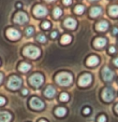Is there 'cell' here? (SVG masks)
Here are the masks:
<instances>
[{
    "mask_svg": "<svg viewBox=\"0 0 118 122\" xmlns=\"http://www.w3.org/2000/svg\"><path fill=\"white\" fill-rule=\"evenodd\" d=\"M72 75L69 72H60L56 76V82L61 86H68L72 83Z\"/></svg>",
    "mask_w": 118,
    "mask_h": 122,
    "instance_id": "cell-1",
    "label": "cell"
},
{
    "mask_svg": "<svg viewBox=\"0 0 118 122\" xmlns=\"http://www.w3.org/2000/svg\"><path fill=\"white\" fill-rule=\"evenodd\" d=\"M24 55H26L27 57H30V58H38L40 56V53H41V51L39 50L36 46H28L24 49L23 51Z\"/></svg>",
    "mask_w": 118,
    "mask_h": 122,
    "instance_id": "cell-2",
    "label": "cell"
},
{
    "mask_svg": "<svg viewBox=\"0 0 118 122\" xmlns=\"http://www.w3.org/2000/svg\"><path fill=\"white\" fill-rule=\"evenodd\" d=\"M44 82V78L41 74H34L29 77V83L34 86V88H39L40 85H42Z\"/></svg>",
    "mask_w": 118,
    "mask_h": 122,
    "instance_id": "cell-3",
    "label": "cell"
},
{
    "mask_svg": "<svg viewBox=\"0 0 118 122\" xmlns=\"http://www.w3.org/2000/svg\"><path fill=\"white\" fill-rule=\"evenodd\" d=\"M21 85H22V80L17 76H12L8 81V86L11 90H17Z\"/></svg>",
    "mask_w": 118,
    "mask_h": 122,
    "instance_id": "cell-4",
    "label": "cell"
},
{
    "mask_svg": "<svg viewBox=\"0 0 118 122\" xmlns=\"http://www.w3.org/2000/svg\"><path fill=\"white\" fill-rule=\"evenodd\" d=\"M114 97H115V93H114V90L112 88H105L104 90L102 91V98L104 99L105 102L113 101Z\"/></svg>",
    "mask_w": 118,
    "mask_h": 122,
    "instance_id": "cell-5",
    "label": "cell"
},
{
    "mask_svg": "<svg viewBox=\"0 0 118 122\" xmlns=\"http://www.w3.org/2000/svg\"><path fill=\"white\" fill-rule=\"evenodd\" d=\"M29 103L31 108L36 109V110H41V109L44 108V103L40 98H38V97H32Z\"/></svg>",
    "mask_w": 118,
    "mask_h": 122,
    "instance_id": "cell-6",
    "label": "cell"
},
{
    "mask_svg": "<svg viewBox=\"0 0 118 122\" xmlns=\"http://www.w3.org/2000/svg\"><path fill=\"white\" fill-rule=\"evenodd\" d=\"M91 81H92L91 75L84 74L80 77V79H78V84H80V86H87V85H89L91 83Z\"/></svg>",
    "mask_w": 118,
    "mask_h": 122,
    "instance_id": "cell-7",
    "label": "cell"
},
{
    "mask_svg": "<svg viewBox=\"0 0 118 122\" xmlns=\"http://www.w3.org/2000/svg\"><path fill=\"white\" fill-rule=\"evenodd\" d=\"M14 22L17 24H21V25L25 24L26 22H28L27 14L25 12H18V13H16L15 16H14Z\"/></svg>",
    "mask_w": 118,
    "mask_h": 122,
    "instance_id": "cell-8",
    "label": "cell"
},
{
    "mask_svg": "<svg viewBox=\"0 0 118 122\" xmlns=\"http://www.w3.org/2000/svg\"><path fill=\"white\" fill-rule=\"evenodd\" d=\"M33 14L36 16V17H42V16H45L46 14H47V10H46V8L43 7V5H38L34 7Z\"/></svg>",
    "mask_w": 118,
    "mask_h": 122,
    "instance_id": "cell-9",
    "label": "cell"
},
{
    "mask_svg": "<svg viewBox=\"0 0 118 122\" xmlns=\"http://www.w3.org/2000/svg\"><path fill=\"white\" fill-rule=\"evenodd\" d=\"M102 77L106 82H111L114 78V72L112 71V69L109 67H104L102 69Z\"/></svg>",
    "mask_w": 118,
    "mask_h": 122,
    "instance_id": "cell-10",
    "label": "cell"
},
{
    "mask_svg": "<svg viewBox=\"0 0 118 122\" xmlns=\"http://www.w3.org/2000/svg\"><path fill=\"white\" fill-rule=\"evenodd\" d=\"M7 36H8V38L11 40H17L21 38V32L18 31L17 29L9 28V29L7 30Z\"/></svg>",
    "mask_w": 118,
    "mask_h": 122,
    "instance_id": "cell-11",
    "label": "cell"
},
{
    "mask_svg": "<svg viewBox=\"0 0 118 122\" xmlns=\"http://www.w3.org/2000/svg\"><path fill=\"white\" fill-rule=\"evenodd\" d=\"M106 44V39L105 38H97V39L93 41V46L97 49H101Z\"/></svg>",
    "mask_w": 118,
    "mask_h": 122,
    "instance_id": "cell-12",
    "label": "cell"
},
{
    "mask_svg": "<svg viewBox=\"0 0 118 122\" xmlns=\"http://www.w3.org/2000/svg\"><path fill=\"white\" fill-rule=\"evenodd\" d=\"M12 116L8 111H0V122H10Z\"/></svg>",
    "mask_w": 118,
    "mask_h": 122,
    "instance_id": "cell-13",
    "label": "cell"
},
{
    "mask_svg": "<svg viewBox=\"0 0 118 122\" xmlns=\"http://www.w3.org/2000/svg\"><path fill=\"white\" fill-rule=\"evenodd\" d=\"M86 64L88 65V66L92 67V66H95V65L99 64V58H98V56L95 55H92V56H89L88 58H87V62Z\"/></svg>",
    "mask_w": 118,
    "mask_h": 122,
    "instance_id": "cell-14",
    "label": "cell"
},
{
    "mask_svg": "<svg viewBox=\"0 0 118 122\" xmlns=\"http://www.w3.org/2000/svg\"><path fill=\"white\" fill-rule=\"evenodd\" d=\"M64 25L66 26L67 28H69V29H74V28L76 27V21L73 19H67L66 21H64Z\"/></svg>",
    "mask_w": 118,
    "mask_h": 122,
    "instance_id": "cell-15",
    "label": "cell"
},
{
    "mask_svg": "<svg viewBox=\"0 0 118 122\" xmlns=\"http://www.w3.org/2000/svg\"><path fill=\"white\" fill-rule=\"evenodd\" d=\"M95 28H97V30H99V31H105V30L109 28V23H107L106 21H101L97 24V27Z\"/></svg>",
    "mask_w": 118,
    "mask_h": 122,
    "instance_id": "cell-16",
    "label": "cell"
},
{
    "mask_svg": "<svg viewBox=\"0 0 118 122\" xmlns=\"http://www.w3.org/2000/svg\"><path fill=\"white\" fill-rule=\"evenodd\" d=\"M55 93H56V91H55V89L53 88V86H47V88L44 90V95H45L47 98H52V97H54Z\"/></svg>",
    "mask_w": 118,
    "mask_h": 122,
    "instance_id": "cell-17",
    "label": "cell"
},
{
    "mask_svg": "<svg viewBox=\"0 0 118 122\" xmlns=\"http://www.w3.org/2000/svg\"><path fill=\"white\" fill-rule=\"evenodd\" d=\"M101 13H102V9H101L100 7H93V8H91V10H90L91 17H97V16H99Z\"/></svg>",
    "mask_w": 118,
    "mask_h": 122,
    "instance_id": "cell-18",
    "label": "cell"
},
{
    "mask_svg": "<svg viewBox=\"0 0 118 122\" xmlns=\"http://www.w3.org/2000/svg\"><path fill=\"white\" fill-rule=\"evenodd\" d=\"M109 14L113 17H116L118 16V5H112L109 9Z\"/></svg>",
    "mask_w": 118,
    "mask_h": 122,
    "instance_id": "cell-19",
    "label": "cell"
},
{
    "mask_svg": "<svg viewBox=\"0 0 118 122\" xmlns=\"http://www.w3.org/2000/svg\"><path fill=\"white\" fill-rule=\"evenodd\" d=\"M19 71H22V72H27L29 69H31V66H30L28 63H22L21 65H19Z\"/></svg>",
    "mask_w": 118,
    "mask_h": 122,
    "instance_id": "cell-20",
    "label": "cell"
},
{
    "mask_svg": "<svg viewBox=\"0 0 118 122\" xmlns=\"http://www.w3.org/2000/svg\"><path fill=\"white\" fill-rule=\"evenodd\" d=\"M55 113H56V116H58V117H64L67 113V109L64 108V107H58V108L55 110Z\"/></svg>",
    "mask_w": 118,
    "mask_h": 122,
    "instance_id": "cell-21",
    "label": "cell"
},
{
    "mask_svg": "<svg viewBox=\"0 0 118 122\" xmlns=\"http://www.w3.org/2000/svg\"><path fill=\"white\" fill-rule=\"evenodd\" d=\"M71 40H72V38H71L70 35H64L61 37V43L62 44H69L71 42Z\"/></svg>",
    "mask_w": 118,
    "mask_h": 122,
    "instance_id": "cell-22",
    "label": "cell"
},
{
    "mask_svg": "<svg viewBox=\"0 0 118 122\" xmlns=\"http://www.w3.org/2000/svg\"><path fill=\"white\" fill-rule=\"evenodd\" d=\"M53 15H54L55 19H59V17L62 15L61 9H60V8H55V9H54V12H53Z\"/></svg>",
    "mask_w": 118,
    "mask_h": 122,
    "instance_id": "cell-23",
    "label": "cell"
},
{
    "mask_svg": "<svg viewBox=\"0 0 118 122\" xmlns=\"http://www.w3.org/2000/svg\"><path fill=\"white\" fill-rule=\"evenodd\" d=\"M84 10H85L84 5H76V7H75L74 11H75V13H77V14H82L83 12H84Z\"/></svg>",
    "mask_w": 118,
    "mask_h": 122,
    "instance_id": "cell-24",
    "label": "cell"
},
{
    "mask_svg": "<svg viewBox=\"0 0 118 122\" xmlns=\"http://www.w3.org/2000/svg\"><path fill=\"white\" fill-rule=\"evenodd\" d=\"M36 40H38L39 42H41V43H45L46 42V37L44 36V35H38V37H36Z\"/></svg>",
    "mask_w": 118,
    "mask_h": 122,
    "instance_id": "cell-25",
    "label": "cell"
},
{
    "mask_svg": "<svg viewBox=\"0 0 118 122\" xmlns=\"http://www.w3.org/2000/svg\"><path fill=\"white\" fill-rule=\"evenodd\" d=\"M69 94L68 93H61V95H60V101L61 102H68L69 101Z\"/></svg>",
    "mask_w": 118,
    "mask_h": 122,
    "instance_id": "cell-26",
    "label": "cell"
},
{
    "mask_svg": "<svg viewBox=\"0 0 118 122\" xmlns=\"http://www.w3.org/2000/svg\"><path fill=\"white\" fill-rule=\"evenodd\" d=\"M33 32H34V28L33 27H28L27 29H26V35H27V36H31Z\"/></svg>",
    "mask_w": 118,
    "mask_h": 122,
    "instance_id": "cell-27",
    "label": "cell"
},
{
    "mask_svg": "<svg viewBox=\"0 0 118 122\" xmlns=\"http://www.w3.org/2000/svg\"><path fill=\"white\" fill-rule=\"evenodd\" d=\"M42 27H43L44 29H48V28H50V22H43V23H42Z\"/></svg>",
    "mask_w": 118,
    "mask_h": 122,
    "instance_id": "cell-28",
    "label": "cell"
},
{
    "mask_svg": "<svg viewBox=\"0 0 118 122\" xmlns=\"http://www.w3.org/2000/svg\"><path fill=\"white\" fill-rule=\"evenodd\" d=\"M98 122H106V117L105 116H100L98 118Z\"/></svg>",
    "mask_w": 118,
    "mask_h": 122,
    "instance_id": "cell-29",
    "label": "cell"
},
{
    "mask_svg": "<svg viewBox=\"0 0 118 122\" xmlns=\"http://www.w3.org/2000/svg\"><path fill=\"white\" fill-rule=\"evenodd\" d=\"M62 2H64V5H71L72 0H62Z\"/></svg>",
    "mask_w": 118,
    "mask_h": 122,
    "instance_id": "cell-30",
    "label": "cell"
},
{
    "mask_svg": "<svg viewBox=\"0 0 118 122\" xmlns=\"http://www.w3.org/2000/svg\"><path fill=\"white\" fill-rule=\"evenodd\" d=\"M5 99L3 98V97L0 96V106H2V105H5Z\"/></svg>",
    "mask_w": 118,
    "mask_h": 122,
    "instance_id": "cell-31",
    "label": "cell"
},
{
    "mask_svg": "<svg viewBox=\"0 0 118 122\" xmlns=\"http://www.w3.org/2000/svg\"><path fill=\"white\" fill-rule=\"evenodd\" d=\"M57 35H58V32H57V31H53L52 34H50V36H52V38H56Z\"/></svg>",
    "mask_w": 118,
    "mask_h": 122,
    "instance_id": "cell-32",
    "label": "cell"
},
{
    "mask_svg": "<svg viewBox=\"0 0 118 122\" xmlns=\"http://www.w3.org/2000/svg\"><path fill=\"white\" fill-rule=\"evenodd\" d=\"M89 112H90V109L89 108H85L84 109V115H88Z\"/></svg>",
    "mask_w": 118,
    "mask_h": 122,
    "instance_id": "cell-33",
    "label": "cell"
},
{
    "mask_svg": "<svg viewBox=\"0 0 118 122\" xmlns=\"http://www.w3.org/2000/svg\"><path fill=\"white\" fill-rule=\"evenodd\" d=\"M114 65H115L116 67H118V57H117V58H115V60H114Z\"/></svg>",
    "mask_w": 118,
    "mask_h": 122,
    "instance_id": "cell-34",
    "label": "cell"
},
{
    "mask_svg": "<svg viewBox=\"0 0 118 122\" xmlns=\"http://www.w3.org/2000/svg\"><path fill=\"white\" fill-rule=\"evenodd\" d=\"M109 52H111V53H115V48L111 46V48H109Z\"/></svg>",
    "mask_w": 118,
    "mask_h": 122,
    "instance_id": "cell-35",
    "label": "cell"
},
{
    "mask_svg": "<svg viewBox=\"0 0 118 122\" xmlns=\"http://www.w3.org/2000/svg\"><path fill=\"white\" fill-rule=\"evenodd\" d=\"M22 93H23L24 95H27V94H28V90H26V89H24V90L22 91Z\"/></svg>",
    "mask_w": 118,
    "mask_h": 122,
    "instance_id": "cell-36",
    "label": "cell"
},
{
    "mask_svg": "<svg viewBox=\"0 0 118 122\" xmlns=\"http://www.w3.org/2000/svg\"><path fill=\"white\" fill-rule=\"evenodd\" d=\"M113 34H114V35L118 34V28H114V29H113Z\"/></svg>",
    "mask_w": 118,
    "mask_h": 122,
    "instance_id": "cell-37",
    "label": "cell"
},
{
    "mask_svg": "<svg viewBox=\"0 0 118 122\" xmlns=\"http://www.w3.org/2000/svg\"><path fill=\"white\" fill-rule=\"evenodd\" d=\"M2 79H3V76H2V74H0V83L2 82Z\"/></svg>",
    "mask_w": 118,
    "mask_h": 122,
    "instance_id": "cell-38",
    "label": "cell"
},
{
    "mask_svg": "<svg viewBox=\"0 0 118 122\" xmlns=\"http://www.w3.org/2000/svg\"><path fill=\"white\" fill-rule=\"evenodd\" d=\"M115 110H116V112L118 113V104H117V105H116V107H115Z\"/></svg>",
    "mask_w": 118,
    "mask_h": 122,
    "instance_id": "cell-39",
    "label": "cell"
},
{
    "mask_svg": "<svg viewBox=\"0 0 118 122\" xmlns=\"http://www.w3.org/2000/svg\"><path fill=\"white\" fill-rule=\"evenodd\" d=\"M39 122H47V121H46V120H44V119H42V120H40Z\"/></svg>",
    "mask_w": 118,
    "mask_h": 122,
    "instance_id": "cell-40",
    "label": "cell"
},
{
    "mask_svg": "<svg viewBox=\"0 0 118 122\" xmlns=\"http://www.w3.org/2000/svg\"><path fill=\"white\" fill-rule=\"evenodd\" d=\"M45 1H47V2H53V1H55V0H45Z\"/></svg>",
    "mask_w": 118,
    "mask_h": 122,
    "instance_id": "cell-41",
    "label": "cell"
},
{
    "mask_svg": "<svg viewBox=\"0 0 118 122\" xmlns=\"http://www.w3.org/2000/svg\"><path fill=\"white\" fill-rule=\"evenodd\" d=\"M90 1H97V0H90Z\"/></svg>",
    "mask_w": 118,
    "mask_h": 122,
    "instance_id": "cell-42",
    "label": "cell"
}]
</instances>
